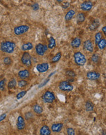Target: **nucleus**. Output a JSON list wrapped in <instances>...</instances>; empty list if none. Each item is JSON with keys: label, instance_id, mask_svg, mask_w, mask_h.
Masks as SVG:
<instances>
[{"label": "nucleus", "instance_id": "aec40b11", "mask_svg": "<svg viewBox=\"0 0 106 135\" xmlns=\"http://www.w3.org/2000/svg\"><path fill=\"white\" fill-rule=\"evenodd\" d=\"M33 44L31 43H26L22 44L21 49L23 51L26 52V51L31 50V49H33Z\"/></svg>", "mask_w": 106, "mask_h": 135}, {"label": "nucleus", "instance_id": "c85d7f7f", "mask_svg": "<svg viewBox=\"0 0 106 135\" xmlns=\"http://www.w3.org/2000/svg\"><path fill=\"white\" fill-rule=\"evenodd\" d=\"M17 84L20 88H23L28 85V82L26 81L25 79H21L18 82Z\"/></svg>", "mask_w": 106, "mask_h": 135}, {"label": "nucleus", "instance_id": "7ed1b4c3", "mask_svg": "<svg viewBox=\"0 0 106 135\" xmlns=\"http://www.w3.org/2000/svg\"><path fill=\"white\" fill-rule=\"evenodd\" d=\"M42 100L45 103H52L56 100L55 95L52 91L47 90L43 94L41 97Z\"/></svg>", "mask_w": 106, "mask_h": 135}, {"label": "nucleus", "instance_id": "39448f33", "mask_svg": "<svg viewBox=\"0 0 106 135\" xmlns=\"http://www.w3.org/2000/svg\"><path fill=\"white\" fill-rule=\"evenodd\" d=\"M58 88L63 91H71L74 89V86L68 80H63L59 83Z\"/></svg>", "mask_w": 106, "mask_h": 135}, {"label": "nucleus", "instance_id": "58836bf2", "mask_svg": "<svg viewBox=\"0 0 106 135\" xmlns=\"http://www.w3.org/2000/svg\"><path fill=\"white\" fill-rule=\"evenodd\" d=\"M6 116H7V114H6V113H3V114H1V116H0V122H2L3 120H4V119H6Z\"/></svg>", "mask_w": 106, "mask_h": 135}, {"label": "nucleus", "instance_id": "dca6fc26", "mask_svg": "<svg viewBox=\"0 0 106 135\" xmlns=\"http://www.w3.org/2000/svg\"><path fill=\"white\" fill-rule=\"evenodd\" d=\"M52 133L51 129L47 125H43L40 129V135H50Z\"/></svg>", "mask_w": 106, "mask_h": 135}, {"label": "nucleus", "instance_id": "a211bd4d", "mask_svg": "<svg viewBox=\"0 0 106 135\" xmlns=\"http://www.w3.org/2000/svg\"><path fill=\"white\" fill-rule=\"evenodd\" d=\"M85 18H86V14L84 12H79L76 15V19L78 24L83 23L85 20Z\"/></svg>", "mask_w": 106, "mask_h": 135}, {"label": "nucleus", "instance_id": "6ab92c4d", "mask_svg": "<svg viewBox=\"0 0 106 135\" xmlns=\"http://www.w3.org/2000/svg\"><path fill=\"white\" fill-rule=\"evenodd\" d=\"M76 14V12L73 9H71V10L68 11L66 12V15H65V19L66 21H70L71 20V19L74 17V16Z\"/></svg>", "mask_w": 106, "mask_h": 135}, {"label": "nucleus", "instance_id": "72a5a7b5", "mask_svg": "<svg viewBox=\"0 0 106 135\" xmlns=\"http://www.w3.org/2000/svg\"><path fill=\"white\" fill-rule=\"evenodd\" d=\"M25 119L27 120H29V119H31L33 118V114L32 112H26L25 114Z\"/></svg>", "mask_w": 106, "mask_h": 135}, {"label": "nucleus", "instance_id": "f03ea898", "mask_svg": "<svg viewBox=\"0 0 106 135\" xmlns=\"http://www.w3.org/2000/svg\"><path fill=\"white\" fill-rule=\"evenodd\" d=\"M74 58L76 64L79 66H84L87 62L86 57L80 52H75L74 54Z\"/></svg>", "mask_w": 106, "mask_h": 135}, {"label": "nucleus", "instance_id": "f257e3e1", "mask_svg": "<svg viewBox=\"0 0 106 135\" xmlns=\"http://www.w3.org/2000/svg\"><path fill=\"white\" fill-rule=\"evenodd\" d=\"M16 48V44L13 41H5L1 43L0 49L6 54H12L14 52Z\"/></svg>", "mask_w": 106, "mask_h": 135}, {"label": "nucleus", "instance_id": "a878e982", "mask_svg": "<svg viewBox=\"0 0 106 135\" xmlns=\"http://www.w3.org/2000/svg\"><path fill=\"white\" fill-rule=\"evenodd\" d=\"M12 59L10 57H5L3 58V63L6 66H10L12 64Z\"/></svg>", "mask_w": 106, "mask_h": 135}, {"label": "nucleus", "instance_id": "473e14b6", "mask_svg": "<svg viewBox=\"0 0 106 135\" xmlns=\"http://www.w3.org/2000/svg\"><path fill=\"white\" fill-rule=\"evenodd\" d=\"M6 83V79H3L0 80V90H4Z\"/></svg>", "mask_w": 106, "mask_h": 135}, {"label": "nucleus", "instance_id": "e433bc0d", "mask_svg": "<svg viewBox=\"0 0 106 135\" xmlns=\"http://www.w3.org/2000/svg\"><path fill=\"white\" fill-rule=\"evenodd\" d=\"M31 7L34 11H37L39 10V5L38 3H34V4L31 6Z\"/></svg>", "mask_w": 106, "mask_h": 135}, {"label": "nucleus", "instance_id": "4c0bfd02", "mask_svg": "<svg viewBox=\"0 0 106 135\" xmlns=\"http://www.w3.org/2000/svg\"><path fill=\"white\" fill-rule=\"evenodd\" d=\"M62 7H63V9H68V7L70 6V3L69 2H65L63 3V4H62Z\"/></svg>", "mask_w": 106, "mask_h": 135}, {"label": "nucleus", "instance_id": "cd10ccee", "mask_svg": "<svg viewBox=\"0 0 106 135\" xmlns=\"http://www.w3.org/2000/svg\"><path fill=\"white\" fill-rule=\"evenodd\" d=\"M61 55H62L61 52H58V53L52 58V63H57V62L60 61L61 58Z\"/></svg>", "mask_w": 106, "mask_h": 135}, {"label": "nucleus", "instance_id": "c9c22d12", "mask_svg": "<svg viewBox=\"0 0 106 135\" xmlns=\"http://www.w3.org/2000/svg\"><path fill=\"white\" fill-rule=\"evenodd\" d=\"M50 81V79L49 78H47V79H46V80H44V81L43 82H42L41 84H40L39 85V87H38V88H41V87H43L44 86V85H46L48 83V82H49Z\"/></svg>", "mask_w": 106, "mask_h": 135}, {"label": "nucleus", "instance_id": "f704fd0d", "mask_svg": "<svg viewBox=\"0 0 106 135\" xmlns=\"http://www.w3.org/2000/svg\"><path fill=\"white\" fill-rule=\"evenodd\" d=\"M67 134L68 135H75L76 134V131L72 128H68L66 129Z\"/></svg>", "mask_w": 106, "mask_h": 135}, {"label": "nucleus", "instance_id": "7c9ffc66", "mask_svg": "<svg viewBox=\"0 0 106 135\" xmlns=\"http://www.w3.org/2000/svg\"><path fill=\"white\" fill-rule=\"evenodd\" d=\"M91 60L93 63H98L99 60H100V57H99V56L97 54H94L91 56Z\"/></svg>", "mask_w": 106, "mask_h": 135}, {"label": "nucleus", "instance_id": "412c9836", "mask_svg": "<svg viewBox=\"0 0 106 135\" xmlns=\"http://www.w3.org/2000/svg\"><path fill=\"white\" fill-rule=\"evenodd\" d=\"M94 105L91 101L88 100L85 103V109L87 112H92L94 111Z\"/></svg>", "mask_w": 106, "mask_h": 135}, {"label": "nucleus", "instance_id": "2eb2a0df", "mask_svg": "<svg viewBox=\"0 0 106 135\" xmlns=\"http://www.w3.org/2000/svg\"><path fill=\"white\" fill-rule=\"evenodd\" d=\"M30 76V72L28 69H23V70H20L18 72V76L21 79H26L28 78Z\"/></svg>", "mask_w": 106, "mask_h": 135}, {"label": "nucleus", "instance_id": "4be33fe9", "mask_svg": "<svg viewBox=\"0 0 106 135\" xmlns=\"http://www.w3.org/2000/svg\"><path fill=\"white\" fill-rule=\"evenodd\" d=\"M100 25V22L98 19L94 20L93 22L91 23L90 26V29L91 31H95L98 29V28Z\"/></svg>", "mask_w": 106, "mask_h": 135}, {"label": "nucleus", "instance_id": "f8f14e48", "mask_svg": "<svg viewBox=\"0 0 106 135\" xmlns=\"http://www.w3.org/2000/svg\"><path fill=\"white\" fill-rule=\"evenodd\" d=\"M49 65L48 63H43L37 65L36 69L40 73H43L46 72L49 70Z\"/></svg>", "mask_w": 106, "mask_h": 135}, {"label": "nucleus", "instance_id": "ea45409f", "mask_svg": "<svg viewBox=\"0 0 106 135\" xmlns=\"http://www.w3.org/2000/svg\"><path fill=\"white\" fill-rule=\"evenodd\" d=\"M102 32L104 33V35H106V27L105 26H104V27H102Z\"/></svg>", "mask_w": 106, "mask_h": 135}, {"label": "nucleus", "instance_id": "393cba45", "mask_svg": "<svg viewBox=\"0 0 106 135\" xmlns=\"http://www.w3.org/2000/svg\"><path fill=\"white\" fill-rule=\"evenodd\" d=\"M56 46V41L54 37L51 36L49 38V43L48 44V48L50 49H53Z\"/></svg>", "mask_w": 106, "mask_h": 135}, {"label": "nucleus", "instance_id": "9b49d317", "mask_svg": "<svg viewBox=\"0 0 106 135\" xmlns=\"http://www.w3.org/2000/svg\"><path fill=\"white\" fill-rule=\"evenodd\" d=\"M83 49L89 52H93L94 50V44L91 40L88 39L83 43Z\"/></svg>", "mask_w": 106, "mask_h": 135}, {"label": "nucleus", "instance_id": "4468645a", "mask_svg": "<svg viewBox=\"0 0 106 135\" xmlns=\"http://www.w3.org/2000/svg\"><path fill=\"white\" fill-rule=\"evenodd\" d=\"M82 44V40L80 38L76 37L73 39L71 42V46L73 49H77L79 48Z\"/></svg>", "mask_w": 106, "mask_h": 135}, {"label": "nucleus", "instance_id": "a19ab883", "mask_svg": "<svg viewBox=\"0 0 106 135\" xmlns=\"http://www.w3.org/2000/svg\"><path fill=\"white\" fill-rule=\"evenodd\" d=\"M57 1L59 3H61L62 2H63V0H57Z\"/></svg>", "mask_w": 106, "mask_h": 135}, {"label": "nucleus", "instance_id": "423d86ee", "mask_svg": "<svg viewBox=\"0 0 106 135\" xmlns=\"http://www.w3.org/2000/svg\"><path fill=\"white\" fill-rule=\"evenodd\" d=\"M29 29V27L27 25H22L15 27L14 28V33L16 36H21L27 33Z\"/></svg>", "mask_w": 106, "mask_h": 135}, {"label": "nucleus", "instance_id": "20e7f679", "mask_svg": "<svg viewBox=\"0 0 106 135\" xmlns=\"http://www.w3.org/2000/svg\"><path fill=\"white\" fill-rule=\"evenodd\" d=\"M22 63L27 68H31L32 66V58L30 54L28 52H24L21 57Z\"/></svg>", "mask_w": 106, "mask_h": 135}, {"label": "nucleus", "instance_id": "b1692460", "mask_svg": "<svg viewBox=\"0 0 106 135\" xmlns=\"http://www.w3.org/2000/svg\"><path fill=\"white\" fill-rule=\"evenodd\" d=\"M98 47L99 48V49H100L101 50H103L105 49L106 47V39L105 38L101 39V41L98 43Z\"/></svg>", "mask_w": 106, "mask_h": 135}, {"label": "nucleus", "instance_id": "ddd939ff", "mask_svg": "<svg viewBox=\"0 0 106 135\" xmlns=\"http://www.w3.org/2000/svg\"><path fill=\"white\" fill-rule=\"evenodd\" d=\"M63 127L64 125L62 123H54L51 126V131L54 133H60L63 130Z\"/></svg>", "mask_w": 106, "mask_h": 135}, {"label": "nucleus", "instance_id": "2f4dec72", "mask_svg": "<svg viewBox=\"0 0 106 135\" xmlns=\"http://www.w3.org/2000/svg\"><path fill=\"white\" fill-rule=\"evenodd\" d=\"M26 93H27V91L26 90H23V91H20V92L18 93V94H17L16 98L17 99V100H20V99L22 98L23 97H24L25 96Z\"/></svg>", "mask_w": 106, "mask_h": 135}, {"label": "nucleus", "instance_id": "1a4fd4ad", "mask_svg": "<svg viewBox=\"0 0 106 135\" xmlns=\"http://www.w3.org/2000/svg\"><path fill=\"white\" fill-rule=\"evenodd\" d=\"M101 77V74L97 71H89L87 74V78L89 80H98Z\"/></svg>", "mask_w": 106, "mask_h": 135}, {"label": "nucleus", "instance_id": "79ce46f5", "mask_svg": "<svg viewBox=\"0 0 106 135\" xmlns=\"http://www.w3.org/2000/svg\"><path fill=\"white\" fill-rule=\"evenodd\" d=\"M2 1V0H0V1Z\"/></svg>", "mask_w": 106, "mask_h": 135}, {"label": "nucleus", "instance_id": "f3484780", "mask_svg": "<svg viewBox=\"0 0 106 135\" xmlns=\"http://www.w3.org/2000/svg\"><path fill=\"white\" fill-rule=\"evenodd\" d=\"M33 111L37 115H40L43 113V108L40 105H38V104H36L33 106Z\"/></svg>", "mask_w": 106, "mask_h": 135}, {"label": "nucleus", "instance_id": "c756f323", "mask_svg": "<svg viewBox=\"0 0 106 135\" xmlns=\"http://www.w3.org/2000/svg\"><path fill=\"white\" fill-rule=\"evenodd\" d=\"M66 75L69 77H72V78H74L76 76V72L72 70V69H68L66 71Z\"/></svg>", "mask_w": 106, "mask_h": 135}, {"label": "nucleus", "instance_id": "9d476101", "mask_svg": "<svg viewBox=\"0 0 106 135\" xmlns=\"http://www.w3.org/2000/svg\"><path fill=\"white\" fill-rule=\"evenodd\" d=\"M93 3L90 1H85L80 4V9L84 12H88L93 8Z\"/></svg>", "mask_w": 106, "mask_h": 135}, {"label": "nucleus", "instance_id": "0eeeda50", "mask_svg": "<svg viewBox=\"0 0 106 135\" xmlns=\"http://www.w3.org/2000/svg\"><path fill=\"white\" fill-rule=\"evenodd\" d=\"M48 46L46 44H43L41 43L36 44L35 46L36 53L40 57H43L45 55L46 52L48 50Z\"/></svg>", "mask_w": 106, "mask_h": 135}, {"label": "nucleus", "instance_id": "bb28decb", "mask_svg": "<svg viewBox=\"0 0 106 135\" xmlns=\"http://www.w3.org/2000/svg\"><path fill=\"white\" fill-rule=\"evenodd\" d=\"M102 38V33L101 32H98L96 33V35L94 36V41L95 44L97 45L99 41H101V39Z\"/></svg>", "mask_w": 106, "mask_h": 135}, {"label": "nucleus", "instance_id": "5701e85b", "mask_svg": "<svg viewBox=\"0 0 106 135\" xmlns=\"http://www.w3.org/2000/svg\"><path fill=\"white\" fill-rule=\"evenodd\" d=\"M17 84V82L16 79L15 78H12L7 84V88L9 90L14 89L16 87Z\"/></svg>", "mask_w": 106, "mask_h": 135}, {"label": "nucleus", "instance_id": "6e6552de", "mask_svg": "<svg viewBox=\"0 0 106 135\" xmlns=\"http://www.w3.org/2000/svg\"><path fill=\"white\" fill-rule=\"evenodd\" d=\"M16 127L17 130L19 131L24 130L26 127L25 120V119L22 116H19L18 117L17 120Z\"/></svg>", "mask_w": 106, "mask_h": 135}]
</instances>
